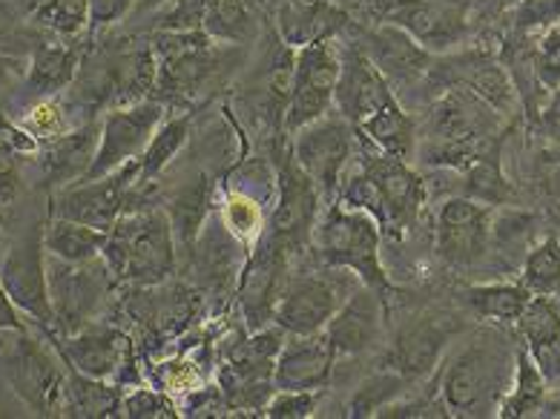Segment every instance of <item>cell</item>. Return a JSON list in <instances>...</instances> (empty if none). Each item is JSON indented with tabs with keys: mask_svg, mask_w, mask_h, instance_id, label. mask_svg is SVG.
Returning a JSON list of instances; mask_svg holds the SVG:
<instances>
[{
	"mask_svg": "<svg viewBox=\"0 0 560 419\" xmlns=\"http://www.w3.org/2000/svg\"><path fill=\"white\" fill-rule=\"evenodd\" d=\"M506 118L468 86L454 84L438 92L425 121V141L417 147L425 164L460 173L477 155L500 147Z\"/></svg>",
	"mask_w": 560,
	"mask_h": 419,
	"instance_id": "cell-1",
	"label": "cell"
},
{
	"mask_svg": "<svg viewBox=\"0 0 560 419\" xmlns=\"http://www.w3.org/2000/svg\"><path fill=\"white\" fill-rule=\"evenodd\" d=\"M517 351L491 330L471 336L440 365L438 397L452 417H491L500 411L514 376Z\"/></svg>",
	"mask_w": 560,
	"mask_h": 419,
	"instance_id": "cell-2",
	"label": "cell"
},
{
	"mask_svg": "<svg viewBox=\"0 0 560 419\" xmlns=\"http://www.w3.org/2000/svg\"><path fill=\"white\" fill-rule=\"evenodd\" d=\"M360 138L357 155H360V173L346 184L342 205L369 210L380 228L402 233L411 228V221L420 216L425 205V184L408 167V161L385 153L369 138Z\"/></svg>",
	"mask_w": 560,
	"mask_h": 419,
	"instance_id": "cell-3",
	"label": "cell"
},
{
	"mask_svg": "<svg viewBox=\"0 0 560 419\" xmlns=\"http://www.w3.org/2000/svg\"><path fill=\"white\" fill-rule=\"evenodd\" d=\"M176 233L162 207H141L130 210L109 228L104 244V261L116 282L153 284L167 282L176 273Z\"/></svg>",
	"mask_w": 560,
	"mask_h": 419,
	"instance_id": "cell-4",
	"label": "cell"
},
{
	"mask_svg": "<svg viewBox=\"0 0 560 419\" xmlns=\"http://www.w3.org/2000/svg\"><path fill=\"white\" fill-rule=\"evenodd\" d=\"M311 247L325 267L348 270L374 290H388L383 256H380V221L360 207L330 205L316 219Z\"/></svg>",
	"mask_w": 560,
	"mask_h": 419,
	"instance_id": "cell-5",
	"label": "cell"
},
{
	"mask_svg": "<svg viewBox=\"0 0 560 419\" xmlns=\"http://www.w3.org/2000/svg\"><path fill=\"white\" fill-rule=\"evenodd\" d=\"M155 58H159V86L167 101H192L208 92L228 72L233 55L242 46L219 44L205 30L196 32H155Z\"/></svg>",
	"mask_w": 560,
	"mask_h": 419,
	"instance_id": "cell-6",
	"label": "cell"
},
{
	"mask_svg": "<svg viewBox=\"0 0 560 419\" xmlns=\"http://www.w3.org/2000/svg\"><path fill=\"white\" fill-rule=\"evenodd\" d=\"M61 362L40 339H32L26 328L9 330L7 342H0V374L9 391L38 417H61L67 382Z\"/></svg>",
	"mask_w": 560,
	"mask_h": 419,
	"instance_id": "cell-7",
	"label": "cell"
},
{
	"mask_svg": "<svg viewBox=\"0 0 560 419\" xmlns=\"http://www.w3.org/2000/svg\"><path fill=\"white\" fill-rule=\"evenodd\" d=\"M284 336L288 334L273 325V328L254 330V336H247L245 342L233 345V351L219 368V391L228 408L261 411L277 394L273 368H277Z\"/></svg>",
	"mask_w": 560,
	"mask_h": 419,
	"instance_id": "cell-8",
	"label": "cell"
},
{
	"mask_svg": "<svg viewBox=\"0 0 560 419\" xmlns=\"http://www.w3.org/2000/svg\"><path fill=\"white\" fill-rule=\"evenodd\" d=\"M0 284L24 313L32 325H38L49 339L58 342L52 299H49L47 247H44V228L24 230L15 242L9 244L0 259ZM52 342V345H55Z\"/></svg>",
	"mask_w": 560,
	"mask_h": 419,
	"instance_id": "cell-9",
	"label": "cell"
},
{
	"mask_svg": "<svg viewBox=\"0 0 560 419\" xmlns=\"http://www.w3.org/2000/svg\"><path fill=\"white\" fill-rule=\"evenodd\" d=\"M47 273L58 339L95 322L107 302L109 284L116 282L104 256L93 261H61L47 253Z\"/></svg>",
	"mask_w": 560,
	"mask_h": 419,
	"instance_id": "cell-10",
	"label": "cell"
},
{
	"mask_svg": "<svg viewBox=\"0 0 560 419\" xmlns=\"http://www.w3.org/2000/svg\"><path fill=\"white\" fill-rule=\"evenodd\" d=\"M339 69H342V53L337 49L334 38L314 40L293 53L291 98L284 107V130L291 136L330 113L334 95H337Z\"/></svg>",
	"mask_w": 560,
	"mask_h": 419,
	"instance_id": "cell-11",
	"label": "cell"
},
{
	"mask_svg": "<svg viewBox=\"0 0 560 419\" xmlns=\"http://www.w3.org/2000/svg\"><path fill=\"white\" fill-rule=\"evenodd\" d=\"M167 104L159 98L136 101V104H121L113 107L98 130V150L86 170L84 178H101L139 161L141 153L150 144V138L164 124Z\"/></svg>",
	"mask_w": 560,
	"mask_h": 419,
	"instance_id": "cell-12",
	"label": "cell"
},
{
	"mask_svg": "<svg viewBox=\"0 0 560 419\" xmlns=\"http://www.w3.org/2000/svg\"><path fill=\"white\" fill-rule=\"evenodd\" d=\"M357 130L339 113H328L314 124L293 132V159L316 184L323 199H330L339 190L346 176L348 161L357 155Z\"/></svg>",
	"mask_w": 560,
	"mask_h": 419,
	"instance_id": "cell-13",
	"label": "cell"
},
{
	"mask_svg": "<svg viewBox=\"0 0 560 419\" xmlns=\"http://www.w3.org/2000/svg\"><path fill=\"white\" fill-rule=\"evenodd\" d=\"M342 273L348 270L330 267L328 273L291 276L277 302L273 325H279L284 334H319L328 328L334 313L360 284L357 282L353 288H348V279Z\"/></svg>",
	"mask_w": 560,
	"mask_h": 419,
	"instance_id": "cell-14",
	"label": "cell"
},
{
	"mask_svg": "<svg viewBox=\"0 0 560 419\" xmlns=\"http://www.w3.org/2000/svg\"><path fill=\"white\" fill-rule=\"evenodd\" d=\"M136 161L101 178H78L52 196V216L109 230L136 201Z\"/></svg>",
	"mask_w": 560,
	"mask_h": 419,
	"instance_id": "cell-15",
	"label": "cell"
},
{
	"mask_svg": "<svg viewBox=\"0 0 560 419\" xmlns=\"http://www.w3.org/2000/svg\"><path fill=\"white\" fill-rule=\"evenodd\" d=\"M288 247L273 236H265L256 242L254 253L247 265H242L238 273V307L245 316L247 328L261 330L268 328L277 313V302L288 284Z\"/></svg>",
	"mask_w": 560,
	"mask_h": 419,
	"instance_id": "cell-16",
	"label": "cell"
},
{
	"mask_svg": "<svg viewBox=\"0 0 560 419\" xmlns=\"http://www.w3.org/2000/svg\"><path fill=\"white\" fill-rule=\"evenodd\" d=\"M319 201L323 196L293 153H282V167H277V207L270 216L268 236L282 242L288 251L307 247L319 219Z\"/></svg>",
	"mask_w": 560,
	"mask_h": 419,
	"instance_id": "cell-17",
	"label": "cell"
},
{
	"mask_svg": "<svg viewBox=\"0 0 560 419\" xmlns=\"http://www.w3.org/2000/svg\"><path fill=\"white\" fill-rule=\"evenodd\" d=\"M397 101L392 81L376 69L365 49L357 40L348 44V49L342 53L337 95H334L337 113L353 124V130H360L362 124H369L383 109L394 107Z\"/></svg>",
	"mask_w": 560,
	"mask_h": 419,
	"instance_id": "cell-18",
	"label": "cell"
},
{
	"mask_svg": "<svg viewBox=\"0 0 560 419\" xmlns=\"http://www.w3.org/2000/svg\"><path fill=\"white\" fill-rule=\"evenodd\" d=\"M55 351L63 359V365L116 385H124V374L132 368V342L109 322H90L78 334L61 336L55 342Z\"/></svg>",
	"mask_w": 560,
	"mask_h": 419,
	"instance_id": "cell-19",
	"label": "cell"
},
{
	"mask_svg": "<svg viewBox=\"0 0 560 419\" xmlns=\"http://www.w3.org/2000/svg\"><path fill=\"white\" fill-rule=\"evenodd\" d=\"M491 247V207L468 196L443 201L438 213V256L452 267H475Z\"/></svg>",
	"mask_w": 560,
	"mask_h": 419,
	"instance_id": "cell-20",
	"label": "cell"
},
{
	"mask_svg": "<svg viewBox=\"0 0 560 419\" xmlns=\"http://www.w3.org/2000/svg\"><path fill=\"white\" fill-rule=\"evenodd\" d=\"M460 334L452 316H420L399 328L385 353V368L406 376L408 382L429 380L443 362L448 345Z\"/></svg>",
	"mask_w": 560,
	"mask_h": 419,
	"instance_id": "cell-21",
	"label": "cell"
},
{
	"mask_svg": "<svg viewBox=\"0 0 560 419\" xmlns=\"http://www.w3.org/2000/svg\"><path fill=\"white\" fill-rule=\"evenodd\" d=\"M388 21L402 26L429 53H448L468 35V7L463 0H399Z\"/></svg>",
	"mask_w": 560,
	"mask_h": 419,
	"instance_id": "cell-22",
	"label": "cell"
},
{
	"mask_svg": "<svg viewBox=\"0 0 560 419\" xmlns=\"http://www.w3.org/2000/svg\"><path fill=\"white\" fill-rule=\"evenodd\" d=\"M337 365L328 334H288L273 368L277 391H325Z\"/></svg>",
	"mask_w": 560,
	"mask_h": 419,
	"instance_id": "cell-23",
	"label": "cell"
},
{
	"mask_svg": "<svg viewBox=\"0 0 560 419\" xmlns=\"http://www.w3.org/2000/svg\"><path fill=\"white\" fill-rule=\"evenodd\" d=\"M383 322L385 307L380 290L369 288V284H357L351 290V296L342 302L334 319L328 322L330 345L337 357H360L365 351H374L380 339H383Z\"/></svg>",
	"mask_w": 560,
	"mask_h": 419,
	"instance_id": "cell-24",
	"label": "cell"
},
{
	"mask_svg": "<svg viewBox=\"0 0 560 419\" xmlns=\"http://www.w3.org/2000/svg\"><path fill=\"white\" fill-rule=\"evenodd\" d=\"M357 44L365 49L376 69L392 81V86L411 84L417 78L429 75L431 53L397 23H380V26L365 32Z\"/></svg>",
	"mask_w": 560,
	"mask_h": 419,
	"instance_id": "cell-25",
	"label": "cell"
},
{
	"mask_svg": "<svg viewBox=\"0 0 560 419\" xmlns=\"http://www.w3.org/2000/svg\"><path fill=\"white\" fill-rule=\"evenodd\" d=\"M523 348L535 359L540 374L549 382H560V299L532 296L523 316L517 319Z\"/></svg>",
	"mask_w": 560,
	"mask_h": 419,
	"instance_id": "cell-26",
	"label": "cell"
},
{
	"mask_svg": "<svg viewBox=\"0 0 560 419\" xmlns=\"http://www.w3.org/2000/svg\"><path fill=\"white\" fill-rule=\"evenodd\" d=\"M98 130L101 127L86 124L81 130L63 132V136L40 144V167L58 190L86 176L95 150H98Z\"/></svg>",
	"mask_w": 560,
	"mask_h": 419,
	"instance_id": "cell-27",
	"label": "cell"
},
{
	"mask_svg": "<svg viewBox=\"0 0 560 419\" xmlns=\"http://www.w3.org/2000/svg\"><path fill=\"white\" fill-rule=\"evenodd\" d=\"M210 205H213V184H210L208 173H192L190 182H182L170 193L164 213L173 224L176 244L185 247L187 253L192 251V244L208 224Z\"/></svg>",
	"mask_w": 560,
	"mask_h": 419,
	"instance_id": "cell-28",
	"label": "cell"
},
{
	"mask_svg": "<svg viewBox=\"0 0 560 419\" xmlns=\"http://www.w3.org/2000/svg\"><path fill=\"white\" fill-rule=\"evenodd\" d=\"M346 23V15L325 0H288L279 9V32L284 44L293 49L314 44V40L334 38Z\"/></svg>",
	"mask_w": 560,
	"mask_h": 419,
	"instance_id": "cell-29",
	"label": "cell"
},
{
	"mask_svg": "<svg viewBox=\"0 0 560 419\" xmlns=\"http://www.w3.org/2000/svg\"><path fill=\"white\" fill-rule=\"evenodd\" d=\"M124 388L109 380H95L75 368L67 365V382H63L61 417L78 419H104L121 417Z\"/></svg>",
	"mask_w": 560,
	"mask_h": 419,
	"instance_id": "cell-30",
	"label": "cell"
},
{
	"mask_svg": "<svg viewBox=\"0 0 560 419\" xmlns=\"http://www.w3.org/2000/svg\"><path fill=\"white\" fill-rule=\"evenodd\" d=\"M546 403H549V380L540 374V368L535 365V359L526 353V348H517V359H514V376L509 385L506 397L500 403L498 417L503 419H526L544 414Z\"/></svg>",
	"mask_w": 560,
	"mask_h": 419,
	"instance_id": "cell-31",
	"label": "cell"
},
{
	"mask_svg": "<svg viewBox=\"0 0 560 419\" xmlns=\"http://www.w3.org/2000/svg\"><path fill=\"white\" fill-rule=\"evenodd\" d=\"M187 141H190V115L164 118V124L155 130V136L150 138V144H147V150L141 153V159L136 161V184H132L136 196L162 176L164 170L173 164V159L185 150Z\"/></svg>",
	"mask_w": 560,
	"mask_h": 419,
	"instance_id": "cell-32",
	"label": "cell"
},
{
	"mask_svg": "<svg viewBox=\"0 0 560 419\" xmlns=\"http://www.w3.org/2000/svg\"><path fill=\"white\" fill-rule=\"evenodd\" d=\"M109 230L90 228L81 221L70 219H52L44 224V247L49 256L61 261H93L101 259L104 244H107Z\"/></svg>",
	"mask_w": 560,
	"mask_h": 419,
	"instance_id": "cell-33",
	"label": "cell"
},
{
	"mask_svg": "<svg viewBox=\"0 0 560 419\" xmlns=\"http://www.w3.org/2000/svg\"><path fill=\"white\" fill-rule=\"evenodd\" d=\"M532 296L535 293L523 282H489L466 288V305L480 319L498 322V325H517Z\"/></svg>",
	"mask_w": 560,
	"mask_h": 419,
	"instance_id": "cell-34",
	"label": "cell"
},
{
	"mask_svg": "<svg viewBox=\"0 0 560 419\" xmlns=\"http://www.w3.org/2000/svg\"><path fill=\"white\" fill-rule=\"evenodd\" d=\"M201 30L219 44L247 46L259 38V12L250 0H208Z\"/></svg>",
	"mask_w": 560,
	"mask_h": 419,
	"instance_id": "cell-35",
	"label": "cell"
},
{
	"mask_svg": "<svg viewBox=\"0 0 560 419\" xmlns=\"http://www.w3.org/2000/svg\"><path fill=\"white\" fill-rule=\"evenodd\" d=\"M78 67H81L78 49L63 44H44L38 53L32 55L26 84L40 98H52V95H58L75 81Z\"/></svg>",
	"mask_w": 560,
	"mask_h": 419,
	"instance_id": "cell-36",
	"label": "cell"
},
{
	"mask_svg": "<svg viewBox=\"0 0 560 419\" xmlns=\"http://www.w3.org/2000/svg\"><path fill=\"white\" fill-rule=\"evenodd\" d=\"M463 196L480 201L486 207H503L514 201V187L500 167V147L477 155L471 164L460 170Z\"/></svg>",
	"mask_w": 560,
	"mask_h": 419,
	"instance_id": "cell-37",
	"label": "cell"
},
{
	"mask_svg": "<svg viewBox=\"0 0 560 419\" xmlns=\"http://www.w3.org/2000/svg\"><path fill=\"white\" fill-rule=\"evenodd\" d=\"M408 385L411 382L397 374V371H392V368L376 371L374 376H369L360 388L353 391L351 403H348V417H380L388 405L397 403L399 397H406Z\"/></svg>",
	"mask_w": 560,
	"mask_h": 419,
	"instance_id": "cell-38",
	"label": "cell"
},
{
	"mask_svg": "<svg viewBox=\"0 0 560 419\" xmlns=\"http://www.w3.org/2000/svg\"><path fill=\"white\" fill-rule=\"evenodd\" d=\"M521 282L535 293V296H555L560 290V238L546 236L529 247L523 259Z\"/></svg>",
	"mask_w": 560,
	"mask_h": 419,
	"instance_id": "cell-39",
	"label": "cell"
},
{
	"mask_svg": "<svg viewBox=\"0 0 560 419\" xmlns=\"http://www.w3.org/2000/svg\"><path fill=\"white\" fill-rule=\"evenodd\" d=\"M35 21L61 38H75L90 26V0H44Z\"/></svg>",
	"mask_w": 560,
	"mask_h": 419,
	"instance_id": "cell-40",
	"label": "cell"
},
{
	"mask_svg": "<svg viewBox=\"0 0 560 419\" xmlns=\"http://www.w3.org/2000/svg\"><path fill=\"white\" fill-rule=\"evenodd\" d=\"M224 224L242 244L259 242L261 233V205L250 193L228 190L224 196Z\"/></svg>",
	"mask_w": 560,
	"mask_h": 419,
	"instance_id": "cell-41",
	"label": "cell"
},
{
	"mask_svg": "<svg viewBox=\"0 0 560 419\" xmlns=\"http://www.w3.org/2000/svg\"><path fill=\"white\" fill-rule=\"evenodd\" d=\"M512 26L517 35L537 38L560 26V0H517L512 12Z\"/></svg>",
	"mask_w": 560,
	"mask_h": 419,
	"instance_id": "cell-42",
	"label": "cell"
},
{
	"mask_svg": "<svg viewBox=\"0 0 560 419\" xmlns=\"http://www.w3.org/2000/svg\"><path fill=\"white\" fill-rule=\"evenodd\" d=\"M208 0H167L155 9V32H196L205 26Z\"/></svg>",
	"mask_w": 560,
	"mask_h": 419,
	"instance_id": "cell-43",
	"label": "cell"
},
{
	"mask_svg": "<svg viewBox=\"0 0 560 419\" xmlns=\"http://www.w3.org/2000/svg\"><path fill=\"white\" fill-rule=\"evenodd\" d=\"M26 132H30L38 144L44 141H52V138L70 132V121H67V109L58 104L55 98H40L35 107L30 109L24 121H21Z\"/></svg>",
	"mask_w": 560,
	"mask_h": 419,
	"instance_id": "cell-44",
	"label": "cell"
},
{
	"mask_svg": "<svg viewBox=\"0 0 560 419\" xmlns=\"http://www.w3.org/2000/svg\"><path fill=\"white\" fill-rule=\"evenodd\" d=\"M121 417L127 419H164L178 417L176 405L170 403L167 391L162 388H132L121 399Z\"/></svg>",
	"mask_w": 560,
	"mask_h": 419,
	"instance_id": "cell-45",
	"label": "cell"
},
{
	"mask_svg": "<svg viewBox=\"0 0 560 419\" xmlns=\"http://www.w3.org/2000/svg\"><path fill=\"white\" fill-rule=\"evenodd\" d=\"M323 391H277L261 408V417L268 419H307L319 408Z\"/></svg>",
	"mask_w": 560,
	"mask_h": 419,
	"instance_id": "cell-46",
	"label": "cell"
},
{
	"mask_svg": "<svg viewBox=\"0 0 560 419\" xmlns=\"http://www.w3.org/2000/svg\"><path fill=\"white\" fill-rule=\"evenodd\" d=\"M535 72L546 92L560 86V26L535 38Z\"/></svg>",
	"mask_w": 560,
	"mask_h": 419,
	"instance_id": "cell-47",
	"label": "cell"
},
{
	"mask_svg": "<svg viewBox=\"0 0 560 419\" xmlns=\"http://www.w3.org/2000/svg\"><path fill=\"white\" fill-rule=\"evenodd\" d=\"M380 417H388V419H438V417H452L448 408L443 405L440 397H420V399H406L399 397L397 403H392L385 408Z\"/></svg>",
	"mask_w": 560,
	"mask_h": 419,
	"instance_id": "cell-48",
	"label": "cell"
},
{
	"mask_svg": "<svg viewBox=\"0 0 560 419\" xmlns=\"http://www.w3.org/2000/svg\"><path fill=\"white\" fill-rule=\"evenodd\" d=\"M535 182L552 201H560V144L540 150L535 159Z\"/></svg>",
	"mask_w": 560,
	"mask_h": 419,
	"instance_id": "cell-49",
	"label": "cell"
},
{
	"mask_svg": "<svg viewBox=\"0 0 560 419\" xmlns=\"http://www.w3.org/2000/svg\"><path fill=\"white\" fill-rule=\"evenodd\" d=\"M136 3L139 0H90V26L93 30L113 26V23L130 15V9H136Z\"/></svg>",
	"mask_w": 560,
	"mask_h": 419,
	"instance_id": "cell-50",
	"label": "cell"
},
{
	"mask_svg": "<svg viewBox=\"0 0 560 419\" xmlns=\"http://www.w3.org/2000/svg\"><path fill=\"white\" fill-rule=\"evenodd\" d=\"M21 190V170H18V153L0 147V210L15 201Z\"/></svg>",
	"mask_w": 560,
	"mask_h": 419,
	"instance_id": "cell-51",
	"label": "cell"
},
{
	"mask_svg": "<svg viewBox=\"0 0 560 419\" xmlns=\"http://www.w3.org/2000/svg\"><path fill=\"white\" fill-rule=\"evenodd\" d=\"M535 127L546 141L560 144V86L549 92V98L544 101V107H540L535 118Z\"/></svg>",
	"mask_w": 560,
	"mask_h": 419,
	"instance_id": "cell-52",
	"label": "cell"
},
{
	"mask_svg": "<svg viewBox=\"0 0 560 419\" xmlns=\"http://www.w3.org/2000/svg\"><path fill=\"white\" fill-rule=\"evenodd\" d=\"M0 147H7L12 153H38V141L24 130V127H18L7 118V115L0 113Z\"/></svg>",
	"mask_w": 560,
	"mask_h": 419,
	"instance_id": "cell-53",
	"label": "cell"
},
{
	"mask_svg": "<svg viewBox=\"0 0 560 419\" xmlns=\"http://www.w3.org/2000/svg\"><path fill=\"white\" fill-rule=\"evenodd\" d=\"M24 313L18 311L15 302L9 299V293L3 290V284H0V334L3 330H24L26 328V322L21 319Z\"/></svg>",
	"mask_w": 560,
	"mask_h": 419,
	"instance_id": "cell-54",
	"label": "cell"
},
{
	"mask_svg": "<svg viewBox=\"0 0 560 419\" xmlns=\"http://www.w3.org/2000/svg\"><path fill=\"white\" fill-rule=\"evenodd\" d=\"M164 3H167V0H139V3H136V9H139L141 15H153L155 9H162Z\"/></svg>",
	"mask_w": 560,
	"mask_h": 419,
	"instance_id": "cell-55",
	"label": "cell"
},
{
	"mask_svg": "<svg viewBox=\"0 0 560 419\" xmlns=\"http://www.w3.org/2000/svg\"><path fill=\"white\" fill-rule=\"evenodd\" d=\"M544 414H549V417H560V397L549 399V403H546V408H544Z\"/></svg>",
	"mask_w": 560,
	"mask_h": 419,
	"instance_id": "cell-56",
	"label": "cell"
},
{
	"mask_svg": "<svg viewBox=\"0 0 560 419\" xmlns=\"http://www.w3.org/2000/svg\"><path fill=\"white\" fill-rule=\"evenodd\" d=\"M3 253H7V244H3V233H0V259H3Z\"/></svg>",
	"mask_w": 560,
	"mask_h": 419,
	"instance_id": "cell-57",
	"label": "cell"
},
{
	"mask_svg": "<svg viewBox=\"0 0 560 419\" xmlns=\"http://www.w3.org/2000/svg\"><path fill=\"white\" fill-rule=\"evenodd\" d=\"M558 299H560V290H558Z\"/></svg>",
	"mask_w": 560,
	"mask_h": 419,
	"instance_id": "cell-58",
	"label": "cell"
}]
</instances>
